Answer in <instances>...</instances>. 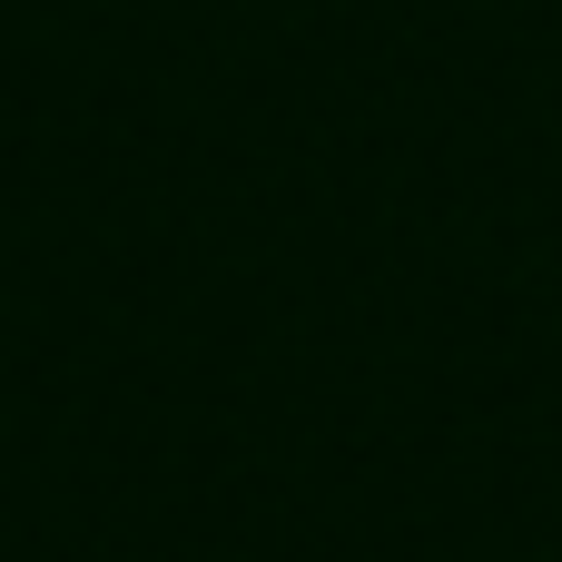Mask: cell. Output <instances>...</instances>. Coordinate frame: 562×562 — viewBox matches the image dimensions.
<instances>
[]
</instances>
